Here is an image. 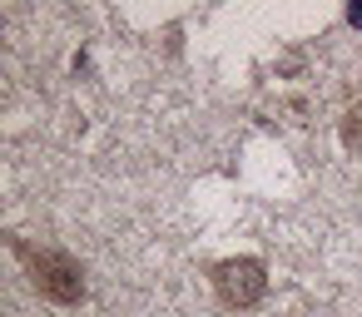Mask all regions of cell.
<instances>
[{
    "label": "cell",
    "mask_w": 362,
    "mask_h": 317,
    "mask_svg": "<svg viewBox=\"0 0 362 317\" xmlns=\"http://www.w3.org/2000/svg\"><path fill=\"white\" fill-rule=\"evenodd\" d=\"M16 253L25 258V268H30V282L50 297V302H80L85 297V277H80V263L70 258V253H50V248H25V243H16Z\"/></svg>",
    "instance_id": "6da1fadb"
},
{
    "label": "cell",
    "mask_w": 362,
    "mask_h": 317,
    "mask_svg": "<svg viewBox=\"0 0 362 317\" xmlns=\"http://www.w3.org/2000/svg\"><path fill=\"white\" fill-rule=\"evenodd\" d=\"M342 139H347L352 149H362V100L347 109V119H342Z\"/></svg>",
    "instance_id": "3957f363"
},
{
    "label": "cell",
    "mask_w": 362,
    "mask_h": 317,
    "mask_svg": "<svg viewBox=\"0 0 362 317\" xmlns=\"http://www.w3.org/2000/svg\"><path fill=\"white\" fill-rule=\"evenodd\" d=\"M347 20H352V25H362V6H347Z\"/></svg>",
    "instance_id": "277c9868"
},
{
    "label": "cell",
    "mask_w": 362,
    "mask_h": 317,
    "mask_svg": "<svg viewBox=\"0 0 362 317\" xmlns=\"http://www.w3.org/2000/svg\"><path fill=\"white\" fill-rule=\"evenodd\" d=\"M214 287H218L223 307H253L268 292V268L258 258H223L214 268Z\"/></svg>",
    "instance_id": "7a4b0ae2"
}]
</instances>
